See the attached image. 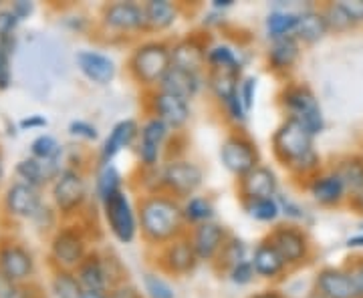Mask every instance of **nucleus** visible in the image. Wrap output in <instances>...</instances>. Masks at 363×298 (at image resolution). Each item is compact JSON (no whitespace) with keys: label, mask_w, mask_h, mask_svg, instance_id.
Listing matches in <instances>:
<instances>
[{"label":"nucleus","mask_w":363,"mask_h":298,"mask_svg":"<svg viewBox=\"0 0 363 298\" xmlns=\"http://www.w3.org/2000/svg\"><path fill=\"white\" fill-rule=\"evenodd\" d=\"M51 256L61 270H73L87 256L83 234L75 228H61L51 242Z\"/></svg>","instance_id":"nucleus-10"},{"label":"nucleus","mask_w":363,"mask_h":298,"mask_svg":"<svg viewBox=\"0 0 363 298\" xmlns=\"http://www.w3.org/2000/svg\"><path fill=\"white\" fill-rule=\"evenodd\" d=\"M311 195L323 206H337L339 202L345 197L347 194V188L343 180L339 178L335 171L331 173H323V176H317L309 185Z\"/></svg>","instance_id":"nucleus-26"},{"label":"nucleus","mask_w":363,"mask_h":298,"mask_svg":"<svg viewBox=\"0 0 363 298\" xmlns=\"http://www.w3.org/2000/svg\"><path fill=\"white\" fill-rule=\"evenodd\" d=\"M77 278L85 292H105L107 286H111L105 258L99 256L97 252L87 254L85 260L79 264Z\"/></svg>","instance_id":"nucleus-22"},{"label":"nucleus","mask_w":363,"mask_h":298,"mask_svg":"<svg viewBox=\"0 0 363 298\" xmlns=\"http://www.w3.org/2000/svg\"><path fill=\"white\" fill-rule=\"evenodd\" d=\"M329 33V25L325 21V14L319 13V11H303L298 13V25L295 37L297 40H303V42H317L321 40Z\"/></svg>","instance_id":"nucleus-31"},{"label":"nucleus","mask_w":363,"mask_h":298,"mask_svg":"<svg viewBox=\"0 0 363 298\" xmlns=\"http://www.w3.org/2000/svg\"><path fill=\"white\" fill-rule=\"evenodd\" d=\"M252 298H281V294H277V292H272V290H267V292H260L257 297Z\"/></svg>","instance_id":"nucleus-58"},{"label":"nucleus","mask_w":363,"mask_h":298,"mask_svg":"<svg viewBox=\"0 0 363 298\" xmlns=\"http://www.w3.org/2000/svg\"><path fill=\"white\" fill-rule=\"evenodd\" d=\"M184 216H186V222H192V224H206V222H212L214 218V206L208 197H200V195H194L186 202L184 206Z\"/></svg>","instance_id":"nucleus-37"},{"label":"nucleus","mask_w":363,"mask_h":298,"mask_svg":"<svg viewBox=\"0 0 363 298\" xmlns=\"http://www.w3.org/2000/svg\"><path fill=\"white\" fill-rule=\"evenodd\" d=\"M350 206L357 212V214H363V188L357 190L355 194L350 195Z\"/></svg>","instance_id":"nucleus-53"},{"label":"nucleus","mask_w":363,"mask_h":298,"mask_svg":"<svg viewBox=\"0 0 363 298\" xmlns=\"http://www.w3.org/2000/svg\"><path fill=\"white\" fill-rule=\"evenodd\" d=\"M81 298H109L105 292H83Z\"/></svg>","instance_id":"nucleus-57"},{"label":"nucleus","mask_w":363,"mask_h":298,"mask_svg":"<svg viewBox=\"0 0 363 298\" xmlns=\"http://www.w3.org/2000/svg\"><path fill=\"white\" fill-rule=\"evenodd\" d=\"M281 105L289 113V119L303 123L313 137L319 135L325 127L323 113L315 93L307 85H289L281 93Z\"/></svg>","instance_id":"nucleus-4"},{"label":"nucleus","mask_w":363,"mask_h":298,"mask_svg":"<svg viewBox=\"0 0 363 298\" xmlns=\"http://www.w3.org/2000/svg\"><path fill=\"white\" fill-rule=\"evenodd\" d=\"M190 240L194 244L200 262H214V258L218 256V252L224 246V242L228 240V234H226V228L220 224L206 222V224L196 226Z\"/></svg>","instance_id":"nucleus-17"},{"label":"nucleus","mask_w":363,"mask_h":298,"mask_svg":"<svg viewBox=\"0 0 363 298\" xmlns=\"http://www.w3.org/2000/svg\"><path fill=\"white\" fill-rule=\"evenodd\" d=\"M198 254H196L194 244L188 236H180L176 240H172L169 244L162 248L157 266L168 274L184 276L190 274L198 266Z\"/></svg>","instance_id":"nucleus-11"},{"label":"nucleus","mask_w":363,"mask_h":298,"mask_svg":"<svg viewBox=\"0 0 363 298\" xmlns=\"http://www.w3.org/2000/svg\"><path fill=\"white\" fill-rule=\"evenodd\" d=\"M347 246H351V248H363V234H359V236H353V238H350Z\"/></svg>","instance_id":"nucleus-55"},{"label":"nucleus","mask_w":363,"mask_h":298,"mask_svg":"<svg viewBox=\"0 0 363 298\" xmlns=\"http://www.w3.org/2000/svg\"><path fill=\"white\" fill-rule=\"evenodd\" d=\"M220 159L230 173L242 178L250 169L259 166V149L245 135H228L220 147Z\"/></svg>","instance_id":"nucleus-7"},{"label":"nucleus","mask_w":363,"mask_h":298,"mask_svg":"<svg viewBox=\"0 0 363 298\" xmlns=\"http://www.w3.org/2000/svg\"><path fill=\"white\" fill-rule=\"evenodd\" d=\"M245 260H247V244L234 236H228L218 256L214 258V266L218 273H230L234 266H238Z\"/></svg>","instance_id":"nucleus-32"},{"label":"nucleus","mask_w":363,"mask_h":298,"mask_svg":"<svg viewBox=\"0 0 363 298\" xmlns=\"http://www.w3.org/2000/svg\"><path fill=\"white\" fill-rule=\"evenodd\" d=\"M0 180H2V161H0Z\"/></svg>","instance_id":"nucleus-59"},{"label":"nucleus","mask_w":363,"mask_h":298,"mask_svg":"<svg viewBox=\"0 0 363 298\" xmlns=\"http://www.w3.org/2000/svg\"><path fill=\"white\" fill-rule=\"evenodd\" d=\"M107 297L109 298H142L140 297V292L130 285L113 286V288H111V292H109Z\"/></svg>","instance_id":"nucleus-50"},{"label":"nucleus","mask_w":363,"mask_h":298,"mask_svg":"<svg viewBox=\"0 0 363 298\" xmlns=\"http://www.w3.org/2000/svg\"><path fill=\"white\" fill-rule=\"evenodd\" d=\"M157 178H160V188H164L166 192L178 197H184V195H192L202 185L204 173L194 161L172 159L162 168Z\"/></svg>","instance_id":"nucleus-5"},{"label":"nucleus","mask_w":363,"mask_h":298,"mask_svg":"<svg viewBox=\"0 0 363 298\" xmlns=\"http://www.w3.org/2000/svg\"><path fill=\"white\" fill-rule=\"evenodd\" d=\"M143 14L150 30H166L178 21V6L168 0H150L143 4Z\"/></svg>","instance_id":"nucleus-30"},{"label":"nucleus","mask_w":363,"mask_h":298,"mask_svg":"<svg viewBox=\"0 0 363 298\" xmlns=\"http://www.w3.org/2000/svg\"><path fill=\"white\" fill-rule=\"evenodd\" d=\"M101 23L107 30H116V33H135V30L147 28L143 6L135 2L107 4L101 13Z\"/></svg>","instance_id":"nucleus-13"},{"label":"nucleus","mask_w":363,"mask_h":298,"mask_svg":"<svg viewBox=\"0 0 363 298\" xmlns=\"http://www.w3.org/2000/svg\"><path fill=\"white\" fill-rule=\"evenodd\" d=\"M152 115L164 121L169 130H182L190 119V105L176 95L157 89L152 95Z\"/></svg>","instance_id":"nucleus-16"},{"label":"nucleus","mask_w":363,"mask_h":298,"mask_svg":"<svg viewBox=\"0 0 363 298\" xmlns=\"http://www.w3.org/2000/svg\"><path fill=\"white\" fill-rule=\"evenodd\" d=\"M255 93H257V79L247 77L240 83V89H238V95H240L242 105H245L247 111H250L252 105H255Z\"/></svg>","instance_id":"nucleus-46"},{"label":"nucleus","mask_w":363,"mask_h":298,"mask_svg":"<svg viewBox=\"0 0 363 298\" xmlns=\"http://www.w3.org/2000/svg\"><path fill=\"white\" fill-rule=\"evenodd\" d=\"M18 23H21V18L13 13V8H9V11H0V37L14 35V30H16Z\"/></svg>","instance_id":"nucleus-47"},{"label":"nucleus","mask_w":363,"mask_h":298,"mask_svg":"<svg viewBox=\"0 0 363 298\" xmlns=\"http://www.w3.org/2000/svg\"><path fill=\"white\" fill-rule=\"evenodd\" d=\"M250 262L255 266V273L262 278H277L286 268L283 256L269 242H260Z\"/></svg>","instance_id":"nucleus-29"},{"label":"nucleus","mask_w":363,"mask_h":298,"mask_svg":"<svg viewBox=\"0 0 363 298\" xmlns=\"http://www.w3.org/2000/svg\"><path fill=\"white\" fill-rule=\"evenodd\" d=\"M351 276H353V282H355V288H357V298H363V264H359L357 270Z\"/></svg>","instance_id":"nucleus-54"},{"label":"nucleus","mask_w":363,"mask_h":298,"mask_svg":"<svg viewBox=\"0 0 363 298\" xmlns=\"http://www.w3.org/2000/svg\"><path fill=\"white\" fill-rule=\"evenodd\" d=\"M267 242L277 248V252L283 256L286 266L303 264L305 260L309 258V252H311V244H309L307 234L295 228V226H279V228H274L269 234Z\"/></svg>","instance_id":"nucleus-9"},{"label":"nucleus","mask_w":363,"mask_h":298,"mask_svg":"<svg viewBox=\"0 0 363 298\" xmlns=\"http://www.w3.org/2000/svg\"><path fill=\"white\" fill-rule=\"evenodd\" d=\"M61 159H51V161H40L35 157H26L16 164V176L28 185L37 188L45 185L51 180H57L61 173Z\"/></svg>","instance_id":"nucleus-21"},{"label":"nucleus","mask_w":363,"mask_h":298,"mask_svg":"<svg viewBox=\"0 0 363 298\" xmlns=\"http://www.w3.org/2000/svg\"><path fill=\"white\" fill-rule=\"evenodd\" d=\"M271 143L274 157L295 173H311L319 166V157L313 149V135L295 119L286 117L274 131Z\"/></svg>","instance_id":"nucleus-2"},{"label":"nucleus","mask_w":363,"mask_h":298,"mask_svg":"<svg viewBox=\"0 0 363 298\" xmlns=\"http://www.w3.org/2000/svg\"><path fill=\"white\" fill-rule=\"evenodd\" d=\"M298 25V14L291 11H274L267 18V30L272 40L283 37H295Z\"/></svg>","instance_id":"nucleus-33"},{"label":"nucleus","mask_w":363,"mask_h":298,"mask_svg":"<svg viewBox=\"0 0 363 298\" xmlns=\"http://www.w3.org/2000/svg\"><path fill=\"white\" fill-rule=\"evenodd\" d=\"M69 133H71L73 137H81V139H85V142H95V139L99 137L97 127H95V125H91L89 121H83V119H75V121H71V123H69Z\"/></svg>","instance_id":"nucleus-44"},{"label":"nucleus","mask_w":363,"mask_h":298,"mask_svg":"<svg viewBox=\"0 0 363 298\" xmlns=\"http://www.w3.org/2000/svg\"><path fill=\"white\" fill-rule=\"evenodd\" d=\"M238 79H240V71L208 69V85H210L212 93L216 95V99H220L224 105L238 95V89H240Z\"/></svg>","instance_id":"nucleus-28"},{"label":"nucleus","mask_w":363,"mask_h":298,"mask_svg":"<svg viewBox=\"0 0 363 298\" xmlns=\"http://www.w3.org/2000/svg\"><path fill=\"white\" fill-rule=\"evenodd\" d=\"M14 51V35L0 37V89H9L13 83V71H11V57Z\"/></svg>","instance_id":"nucleus-42"},{"label":"nucleus","mask_w":363,"mask_h":298,"mask_svg":"<svg viewBox=\"0 0 363 298\" xmlns=\"http://www.w3.org/2000/svg\"><path fill=\"white\" fill-rule=\"evenodd\" d=\"M277 202H279V207H281V212L286 214L289 218H295V220H301V218H305V210L301 206H297L293 200H289L285 195H281V197H277Z\"/></svg>","instance_id":"nucleus-48"},{"label":"nucleus","mask_w":363,"mask_h":298,"mask_svg":"<svg viewBox=\"0 0 363 298\" xmlns=\"http://www.w3.org/2000/svg\"><path fill=\"white\" fill-rule=\"evenodd\" d=\"M33 11H35V4H33V2H26V0H16L13 4V13L16 14L21 21L26 18V16H30Z\"/></svg>","instance_id":"nucleus-51"},{"label":"nucleus","mask_w":363,"mask_h":298,"mask_svg":"<svg viewBox=\"0 0 363 298\" xmlns=\"http://www.w3.org/2000/svg\"><path fill=\"white\" fill-rule=\"evenodd\" d=\"M247 212L259 222H272L279 218L281 207L274 197H264V200H252V202H245Z\"/></svg>","instance_id":"nucleus-40"},{"label":"nucleus","mask_w":363,"mask_h":298,"mask_svg":"<svg viewBox=\"0 0 363 298\" xmlns=\"http://www.w3.org/2000/svg\"><path fill=\"white\" fill-rule=\"evenodd\" d=\"M208 69H233V71H240V61L236 59V55H234L230 47L216 45L212 49H208Z\"/></svg>","instance_id":"nucleus-39"},{"label":"nucleus","mask_w":363,"mask_h":298,"mask_svg":"<svg viewBox=\"0 0 363 298\" xmlns=\"http://www.w3.org/2000/svg\"><path fill=\"white\" fill-rule=\"evenodd\" d=\"M317 288L323 298H357L353 276L335 268H325L319 273Z\"/></svg>","instance_id":"nucleus-24"},{"label":"nucleus","mask_w":363,"mask_h":298,"mask_svg":"<svg viewBox=\"0 0 363 298\" xmlns=\"http://www.w3.org/2000/svg\"><path fill=\"white\" fill-rule=\"evenodd\" d=\"M172 49L164 42H145L138 47L130 59V73L143 87H154L162 83L172 67Z\"/></svg>","instance_id":"nucleus-3"},{"label":"nucleus","mask_w":363,"mask_h":298,"mask_svg":"<svg viewBox=\"0 0 363 298\" xmlns=\"http://www.w3.org/2000/svg\"><path fill=\"white\" fill-rule=\"evenodd\" d=\"M335 173H337L339 178L343 180L345 183V188H347V192L351 194H355L357 190H362L363 188V161L362 159H357V157H351V159H345V161H341L335 169Z\"/></svg>","instance_id":"nucleus-35"},{"label":"nucleus","mask_w":363,"mask_h":298,"mask_svg":"<svg viewBox=\"0 0 363 298\" xmlns=\"http://www.w3.org/2000/svg\"><path fill=\"white\" fill-rule=\"evenodd\" d=\"M172 67L200 75L208 65V49L196 39H184L172 47Z\"/></svg>","instance_id":"nucleus-19"},{"label":"nucleus","mask_w":363,"mask_h":298,"mask_svg":"<svg viewBox=\"0 0 363 298\" xmlns=\"http://www.w3.org/2000/svg\"><path fill=\"white\" fill-rule=\"evenodd\" d=\"M52 294L57 298H81L83 297V286L79 282L77 274L71 270H57L51 280Z\"/></svg>","instance_id":"nucleus-34"},{"label":"nucleus","mask_w":363,"mask_h":298,"mask_svg":"<svg viewBox=\"0 0 363 298\" xmlns=\"http://www.w3.org/2000/svg\"><path fill=\"white\" fill-rule=\"evenodd\" d=\"M47 123H49V121H47L45 117L30 115L21 121V127H23V130H35V127H47Z\"/></svg>","instance_id":"nucleus-52"},{"label":"nucleus","mask_w":363,"mask_h":298,"mask_svg":"<svg viewBox=\"0 0 363 298\" xmlns=\"http://www.w3.org/2000/svg\"><path fill=\"white\" fill-rule=\"evenodd\" d=\"M4 207L16 218H35L40 212L39 190L25 182L13 183L4 194Z\"/></svg>","instance_id":"nucleus-18"},{"label":"nucleus","mask_w":363,"mask_h":298,"mask_svg":"<svg viewBox=\"0 0 363 298\" xmlns=\"http://www.w3.org/2000/svg\"><path fill=\"white\" fill-rule=\"evenodd\" d=\"M105 220L109 224V230L116 236L121 244H130L133 242L135 234H138V218L135 212L131 207L128 195L121 192H117L116 195L107 197L104 202Z\"/></svg>","instance_id":"nucleus-6"},{"label":"nucleus","mask_w":363,"mask_h":298,"mask_svg":"<svg viewBox=\"0 0 363 298\" xmlns=\"http://www.w3.org/2000/svg\"><path fill=\"white\" fill-rule=\"evenodd\" d=\"M157 89L188 101V99L196 97V93L200 89V75L182 71V69H176V67H169V71L166 73V77L162 79Z\"/></svg>","instance_id":"nucleus-25"},{"label":"nucleus","mask_w":363,"mask_h":298,"mask_svg":"<svg viewBox=\"0 0 363 298\" xmlns=\"http://www.w3.org/2000/svg\"><path fill=\"white\" fill-rule=\"evenodd\" d=\"M169 127L160 121L157 117H150L142 125L140 131V143H138V154H140V161L145 168H154L162 154V145L168 137Z\"/></svg>","instance_id":"nucleus-15"},{"label":"nucleus","mask_w":363,"mask_h":298,"mask_svg":"<svg viewBox=\"0 0 363 298\" xmlns=\"http://www.w3.org/2000/svg\"><path fill=\"white\" fill-rule=\"evenodd\" d=\"M325 21L329 25V30H335V33H345L355 26V21L351 18V14L343 8L341 2H333L329 4L327 8L323 11Z\"/></svg>","instance_id":"nucleus-41"},{"label":"nucleus","mask_w":363,"mask_h":298,"mask_svg":"<svg viewBox=\"0 0 363 298\" xmlns=\"http://www.w3.org/2000/svg\"><path fill=\"white\" fill-rule=\"evenodd\" d=\"M298 55H301V47H298L297 37H283V39L272 40L267 61H269L272 71L283 73V71L293 69V65L297 63Z\"/></svg>","instance_id":"nucleus-27"},{"label":"nucleus","mask_w":363,"mask_h":298,"mask_svg":"<svg viewBox=\"0 0 363 298\" xmlns=\"http://www.w3.org/2000/svg\"><path fill=\"white\" fill-rule=\"evenodd\" d=\"M230 280H233L234 285L242 286L248 285L252 278H255V266H252V262L250 260H245V262H240L238 266H234L233 270H230Z\"/></svg>","instance_id":"nucleus-45"},{"label":"nucleus","mask_w":363,"mask_h":298,"mask_svg":"<svg viewBox=\"0 0 363 298\" xmlns=\"http://www.w3.org/2000/svg\"><path fill=\"white\" fill-rule=\"evenodd\" d=\"M234 0H214V8H228L233 6Z\"/></svg>","instance_id":"nucleus-56"},{"label":"nucleus","mask_w":363,"mask_h":298,"mask_svg":"<svg viewBox=\"0 0 363 298\" xmlns=\"http://www.w3.org/2000/svg\"><path fill=\"white\" fill-rule=\"evenodd\" d=\"M138 222L143 240L152 246H166L184 236L186 216L184 206L164 194L145 195L138 204Z\"/></svg>","instance_id":"nucleus-1"},{"label":"nucleus","mask_w":363,"mask_h":298,"mask_svg":"<svg viewBox=\"0 0 363 298\" xmlns=\"http://www.w3.org/2000/svg\"><path fill=\"white\" fill-rule=\"evenodd\" d=\"M140 137V125L135 119H123L113 125V130L109 133V137L105 139L101 147V166L111 164V159L125 147H130L131 143Z\"/></svg>","instance_id":"nucleus-23"},{"label":"nucleus","mask_w":363,"mask_h":298,"mask_svg":"<svg viewBox=\"0 0 363 298\" xmlns=\"http://www.w3.org/2000/svg\"><path fill=\"white\" fill-rule=\"evenodd\" d=\"M143 288L150 298H176L174 288L169 286L168 280H164L160 274L145 273L143 274Z\"/></svg>","instance_id":"nucleus-43"},{"label":"nucleus","mask_w":363,"mask_h":298,"mask_svg":"<svg viewBox=\"0 0 363 298\" xmlns=\"http://www.w3.org/2000/svg\"><path fill=\"white\" fill-rule=\"evenodd\" d=\"M341 4L355 23H363V0H343Z\"/></svg>","instance_id":"nucleus-49"},{"label":"nucleus","mask_w":363,"mask_h":298,"mask_svg":"<svg viewBox=\"0 0 363 298\" xmlns=\"http://www.w3.org/2000/svg\"><path fill=\"white\" fill-rule=\"evenodd\" d=\"M277 190H279V180L274 171L267 166H257L242 178H238V194L242 197V202L274 197Z\"/></svg>","instance_id":"nucleus-14"},{"label":"nucleus","mask_w":363,"mask_h":298,"mask_svg":"<svg viewBox=\"0 0 363 298\" xmlns=\"http://www.w3.org/2000/svg\"><path fill=\"white\" fill-rule=\"evenodd\" d=\"M117 192H121V176H119V171L111 164L101 166L99 173H97V195H99V200L105 202L107 197L116 195Z\"/></svg>","instance_id":"nucleus-36"},{"label":"nucleus","mask_w":363,"mask_h":298,"mask_svg":"<svg viewBox=\"0 0 363 298\" xmlns=\"http://www.w3.org/2000/svg\"><path fill=\"white\" fill-rule=\"evenodd\" d=\"M85 197H87V185L83 176L73 168L63 169L52 183V200L57 210L69 216L83 206Z\"/></svg>","instance_id":"nucleus-8"},{"label":"nucleus","mask_w":363,"mask_h":298,"mask_svg":"<svg viewBox=\"0 0 363 298\" xmlns=\"http://www.w3.org/2000/svg\"><path fill=\"white\" fill-rule=\"evenodd\" d=\"M75 61L79 71L97 85H109L116 79V63L104 52L79 51Z\"/></svg>","instance_id":"nucleus-20"},{"label":"nucleus","mask_w":363,"mask_h":298,"mask_svg":"<svg viewBox=\"0 0 363 298\" xmlns=\"http://www.w3.org/2000/svg\"><path fill=\"white\" fill-rule=\"evenodd\" d=\"M35 273L33 254L16 242L0 244V276L9 282H25Z\"/></svg>","instance_id":"nucleus-12"},{"label":"nucleus","mask_w":363,"mask_h":298,"mask_svg":"<svg viewBox=\"0 0 363 298\" xmlns=\"http://www.w3.org/2000/svg\"><path fill=\"white\" fill-rule=\"evenodd\" d=\"M63 156V147L49 133H43L39 137H35V142L30 143V157L40 159V161H51V159H61Z\"/></svg>","instance_id":"nucleus-38"}]
</instances>
